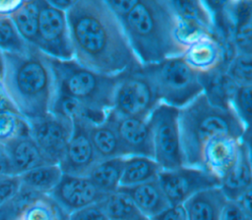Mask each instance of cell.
<instances>
[{
	"mask_svg": "<svg viewBox=\"0 0 252 220\" xmlns=\"http://www.w3.org/2000/svg\"><path fill=\"white\" fill-rule=\"evenodd\" d=\"M118 189L131 198L141 214L149 218H153L169 206L158 179Z\"/></svg>",
	"mask_w": 252,
	"mask_h": 220,
	"instance_id": "19",
	"label": "cell"
},
{
	"mask_svg": "<svg viewBox=\"0 0 252 220\" xmlns=\"http://www.w3.org/2000/svg\"><path fill=\"white\" fill-rule=\"evenodd\" d=\"M160 171L158 164L151 157L140 155L125 156L119 187L133 186L156 180Z\"/></svg>",
	"mask_w": 252,
	"mask_h": 220,
	"instance_id": "23",
	"label": "cell"
},
{
	"mask_svg": "<svg viewBox=\"0 0 252 220\" xmlns=\"http://www.w3.org/2000/svg\"><path fill=\"white\" fill-rule=\"evenodd\" d=\"M3 91L28 121L50 113L56 80L49 57L31 45L24 52H1Z\"/></svg>",
	"mask_w": 252,
	"mask_h": 220,
	"instance_id": "2",
	"label": "cell"
},
{
	"mask_svg": "<svg viewBox=\"0 0 252 220\" xmlns=\"http://www.w3.org/2000/svg\"><path fill=\"white\" fill-rule=\"evenodd\" d=\"M47 1L54 8L64 12H67L75 2V0H47Z\"/></svg>",
	"mask_w": 252,
	"mask_h": 220,
	"instance_id": "45",
	"label": "cell"
},
{
	"mask_svg": "<svg viewBox=\"0 0 252 220\" xmlns=\"http://www.w3.org/2000/svg\"><path fill=\"white\" fill-rule=\"evenodd\" d=\"M98 203L108 220H132L140 213L131 198L119 189L105 194Z\"/></svg>",
	"mask_w": 252,
	"mask_h": 220,
	"instance_id": "30",
	"label": "cell"
},
{
	"mask_svg": "<svg viewBox=\"0 0 252 220\" xmlns=\"http://www.w3.org/2000/svg\"><path fill=\"white\" fill-rule=\"evenodd\" d=\"M31 44L27 43L19 35L9 17L0 18V51L24 52Z\"/></svg>",
	"mask_w": 252,
	"mask_h": 220,
	"instance_id": "35",
	"label": "cell"
},
{
	"mask_svg": "<svg viewBox=\"0 0 252 220\" xmlns=\"http://www.w3.org/2000/svg\"><path fill=\"white\" fill-rule=\"evenodd\" d=\"M120 23L141 65L157 63L184 51L174 38L175 19L168 0H138Z\"/></svg>",
	"mask_w": 252,
	"mask_h": 220,
	"instance_id": "3",
	"label": "cell"
},
{
	"mask_svg": "<svg viewBox=\"0 0 252 220\" xmlns=\"http://www.w3.org/2000/svg\"><path fill=\"white\" fill-rule=\"evenodd\" d=\"M220 220H252V215L244 211L236 201L226 199L221 208Z\"/></svg>",
	"mask_w": 252,
	"mask_h": 220,
	"instance_id": "37",
	"label": "cell"
},
{
	"mask_svg": "<svg viewBox=\"0 0 252 220\" xmlns=\"http://www.w3.org/2000/svg\"><path fill=\"white\" fill-rule=\"evenodd\" d=\"M49 61L58 92L104 113L112 109L115 89L125 72L107 75L94 71L74 59L58 60L49 57Z\"/></svg>",
	"mask_w": 252,
	"mask_h": 220,
	"instance_id": "5",
	"label": "cell"
},
{
	"mask_svg": "<svg viewBox=\"0 0 252 220\" xmlns=\"http://www.w3.org/2000/svg\"><path fill=\"white\" fill-rule=\"evenodd\" d=\"M20 220H69V214L49 195L43 194L25 209Z\"/></svg>",
	"mask_w": 252,
	"mask_h": 220,
	"instance_id": "31",
	"label": "cell"
},
{
	"mask_svg": "<svg viewBox=\"0 0 252 220\" xmlns=\"http://www.w3.org/2000/svg\"><path fill=\"white\" fill-rule=\"evenodd\" d=\"M105 119L115 130L125 156L153 158L152 136L147 118L119 115L110 110Z\"/></svg>",
	"mask_w": 252,
	"mask_h": 220,
	"instance_id": "13",
	"label": "cell"
},
{
	"mask_svg": "<svg viewBox=\"0 0 252 220\" xmlns=\"http://www.w3.org/2000/svg\"><path fill=\"white\" fill-rule=\"evenodd\" d=\"M66 14L73 59L78 63L107 75L142 67L104 0H75Z\"/></svg>",
	"mask_w": 252,
	"mask_h": 220,
	"instance_id": "1",
	"label": "cell"
},
{
	"mask_svg": "<svg viewBox=\"0 0 252 220\" xmlns=\"http://www.w3.org/2000/svg\"><path fill=\"white\" fill-rule=\"evenodd\" d=\"M40 195L23 185L6 202L0 206V220H20L25 209Z\"/></svg>",
	"mask_w": 252,
	"mask_h": 220,
	"instance_id": "33",
	"label": "cell"
},
{
	"mask_svg": "<svg viewBox=\"0 0 252 220\" xmlns=\"http://www.w3.org/2000/svg\"><path fill=\"white\" fill-rule=\"evenodd\" d=\"M229 106L246 129L250 130L252 113V85H237L229 99Z\"/></svg>",
	"mask_w": 252,
	"mask_h": 220,
	"instance_id": "34",
	"label": "cell"
},
{
	"mask_svg": "<svg viewBox=\"0 0 252 220\" xmlns=\"http://www.w3.org/2000/svg\"><path fill=\"white\" fill-rule=\"evenodd\" d=\"M151 220H187V216L183 204H176L169 205Z\"/></svg>",
	"mask_w": 252,
	"mask_h": 220,
	"instance_id": "41",
	"label": "cell"
},
{
	"mask_svg": "<svg viewBox=\"0 0 252 220\" xmlns=\"http://www.w3.org/2000/svg\"><path fill=\"white\" fill-rule=\"evenodd\" d=\"M30 136L50 164H58L73 131V124L58 115L45 116L29 121Z\"/></svg>",
	"mask_w": 252,
	"mask_h": 220,
	"instance_id": "11",
	"label": "cell"
},
{
	"mask_svg": "<svg viewBox=\"0 0 252 220\" xmlns=\"http://www.w3.org/2000/svg\"><path fill=\"white\" fill-rule=\"evenodd\" d=\"M48 195L68 214L98 203L105 196L87 176L67 174L62 175L59 183Z\"/></svg>",
	"mask_w": 252,
	"mask_h": 220,
	"instance_id": "12",
	"label": "cell"
},
{
	"mask_svg": "<svg viewBox=\"0 0 252 220\" xmlns=\"http://www.w3.org/2000/svg\"><path fill=\"white\" fill-rule=\"evenodd\" d=\"M21 187L19 176H9L0 179V206L10 199Z\"/></svg>",
	"mask_w": 252,
	"mask_h": 220,
	"instance_id": "39",
	"label": "cell"
},
{
	"mask_svg": "<svg viewBox=\"0 0 252 220\" xmlns=\"http://www.w3.org/2000/svg\"><path fill=\"white\" fill-rule=\"evenodd\" d=\"M225 73L237 85H252V53L237 52L228 63Z\"/></svg>",
	"mask_w": 252,
	"mask_h": 220,
	"instance_id": "36",
	"label": "cell"
},
{
	"mask_svg": "<svg viewBox=\"0 0 252 220\" xmlns=\"http://www.w3.org/2000/svg\"><path fill=\"white\" fill-rule=\"evenodd\" d=\"M153 145V158L161 170L182 166L178 109L158 103L147 118Z\"/></svg>",
	"mask_w": 252,
	"mask_h": 220,
	"instance_id": "7",
	"label": "cell"
},
{
	"mask_svg": "<svg viewBox=\"0 0 252 220\" xmlns=\"http://www.w3.org/2000/svg\"><path fill=\"white\" fill-rule=\"evenodd\" d=\"M28 134H30V123L24 116L15 110H0V145L5 147Z\"/></svg>",
	"mask_w": 252,
	"mask_h": 220,
	"instance_id": "32",
	"label": "cell"
},
{
	"mask_svg": "<svg viewBox=\"0 0 252 220\" xmlns=\"http://www.w3.org/2000/svg\"><path fill=\"white\" fill-rule=\"evenodd\" d=\"M50 113L63 117L73 123L93 125L105 120L107 113L95 110L82 102L56 90Z\"/></svg>",
	"mask_w": 252,
	"mask_h": 220,
	"instance_id": "21",
	"label": "cell"
},
{
	"mask_svg": "<svg viewBox=\"0 0 252 220\" xmlns=\"http://www.w3.org/2000/svg\"><path fill=\"white\" fill-rule=\"evenodd\" d=\"M250 140H242L236 162L220 182V188L227 200H236L245 191L252 189Z\"/></svg>",
	"mask_w": 252,
	"mask_h": 220,
	"instance_id": "17",
	"label": "cell"
},
{
	"mask_svg": "<svg viewBox=\"0 0 252 220\" xmlns=\"http://www.w3.org/2000/svg\"><path fill=\"white\" fill-rule=\"evenodd\" d=\"M226 9L236 52L252 53V2L227 1Z\"/></svg>",
	"mask_w": 252,
	"mask_h": 220,
	"instance_id": "18",
	"label": "cell"
},
{
	"mask_svg": "<svg viewBox=\"0 0 252 220\" xmlns=\"http://www.w3.org/2000/svg\"><path fill=\"white\" fill-rule=\"evenodd\" d=\"M108 9L113 15L120 21L125 18L131 10L135 7L138 0H126V1H115V0H104Z\"/></svg>",
	"mask_w": 252,
	"mask_h": 220,
	"instance_id": "40",
	"label": "cell"
},
{
	"mask_svg": "<svg viewBox=\"0 0 252 220\" xmlns=\"http://www.w3.org/2000/svg\"><path fill=\"white\" fill-rule=\"evenodd\" d=\"M175 19L208 29L214 34V24L210 11L204 1L200 0H168Z\"/></svg>",
	"mask_w": 252,
	"mask_h": 220,
	"instance_id": "29",
	"label": "cell"
},
{
	"mask_svg": "<svg viewBox=\"0 0 252 220\" xmlns=\"http://www.w3.org/2000/svg\"><path fill=\"white\" fill-rule=\"evenodd\" d=\"M241 142L228 135H218L210 139L202 150V169L220 182L236 162Z\"/></svg>",
	"mask_w": 252,
	"mask_h": 220,
	"instance_id": "15",
	"label": "cell"
},
{
	"mask_svg": "<svg viewBox=\"0 0 252 220\" xmlns=\"http://www.w3.org/2000/svg\"><path fill=\"white\" fill-rule=\"evenodd\" d=\"M9 176H14L12 173L9 157L5 147L0 145V179Z\"/></svg>",
	"mask_w": 252,
	"mask_h": 220,
	"instance_id": "42",
	"label": "cell"
},
{
	"mask_svg": "<svg viewBox=\"0 0 252 220\" xmlns=\"http://www.w3.org/2000/svg\"><path fill=\"white\" fill-rule=\"evenodd\" d=\"M178 126L182 166L201 167L204 145L218 135H228L240 140L251 138L231 108H221L209 102L204 93L178 109Z\"/></svg>",
	"mask_w": 252,
	"mask_h": 220,
	"instance_id": "4",
	"label": "cell"
},
{
	"mask_svg": "<svg viewBox=\"0 0 252 220\" xmlns=\"http://www.w3.org/2000/svg\"><path fill=\"white\" fill-rule=\"evenodd\" d=\"M84 123H73V131L58 166L63 174L87 176L98 161L89 136V127Z\"/></svg>",
	"mask_w": 252,
	"mask_h": 220,
	"instance_id": "14",
	"label": "cell"
},
{
	"mask_svg": "<svg viewBox=\"0 0 252 220\" xmlns=\"http://www.w3.org/2000/svg\"><path fill=\"white\" fill-rule=\"evenodd\" d=\"M69 220H108L99 203H94L69 214Z\"/></svg>",
	"mask_w": 252,
	"mask_h": 220,
	"instance_id": "38",
	"label": "cell"
},
{
	"mask_svg": "<svg viewBox=\"0 0 252 220\" xmlns=\"http://www.w3.org/2000/svg\"><path fill=\"white\" fill-rule=\"evenodd\" d=\"M89 136L98 160L125 157L119 138L106 119L91 125Z\"/></svg>",
	"mask_w": 252,
	"mask_h": 220,
	"instance_id": "26",
	"label": "cell"
},
{
	"mask_svg": "<svg viewBox=\"0 0 252 220\" xmlns=\"http://www.w3.org/2000/svg\"><path fill=\"white\" fill-rule=\"evenodd\" d=\"M22 3V0H0V18L9 17Z\"/></svg>",
	"mask_w": 252,
	"mask_h": 220,
	"instance_id": "43",
	"label": "cell"
},
{
	"mask_svg": "<svg viewBox=\"0 0 252 220\" xmlns=\"http://www.w3.org/2000/svg\"><path fill=\"white\" fill-rule=\"evenodd\" d=\"M251 195H252V189H249L247 191H245L243 194H241L236 200L238 205L247 213L252 215V211H251Z\"/></svg>",
	"mask_w": 252,
	"mask_h": 220,
	"instance_id": "44",
	"label": "cell"
},
{
	"mask_svg": "<svg viewBox=\"0 0 252 220\" xmlns=\"http://www.w3.org/2000/svg\"><path fill=\"white\" fill-rule=\"evenodd\" d=\"M63 173L57 164H45L19 176L21 185L39 194L48 195L59 183Z\"/></svg>",
	"mask_w": 252,
	"mask_h": 220,
	"instance_id": "28",
	"label": "cell"
},
{
	"mask_svg": "<svg viewBox=\"0 0 252 220\" xmlns=\"http://www.w3.org/2000/svg\"><path fill=\"white\" fill-rule=\"evenodd\" d=\"M203 93L209 102L221 108H230L229 99L236 88L235 84L222 69L199 74Z\"/></svg>",
	"mask_w": 252,
	"mask_h": 220,
	"instance_id": "24",
	"label": "cell"
},
{
	"mask_svg": "<svg viewBox=\"0 0 252 220\" xmlns=\"http://www.w3.org/2000/svg\"><path fill=\"white\" fill-rule=\"evenodd\" d=\"M124 157L98 160L89 171L87 177L104 194L116 191L120 186Z\"/></svg>",
	"mask_w": 252,
	"mask_h": 220,
	"instance_id": "25",
	"label": "cell"
},
{
	"mask_svg": "<svg viewBox=\"0 0 252 220\" xmlns=\"http://www.w3.org/2000/svg\"><path fill=\"white\" fill-rule=\"evenodd\" d=\"M182 57L185 62L199 74L218 69L225 71L228 61L221 43L213 35L204 37L188 45Z\"/></svg>",
	"mask_w": 252,
	"mask_h": 220,
	"instance_id": "16",
	"label": "cell"
},
{
	"mask_svg": "<svg viewBox=\"0 0 252 220\" xmlns=\"http://www.w3.org/2000/svg\"><path fill=\"white\" fill-rule=\"evenodd\" d=\"M34 46L47 56L58 60L74 58L67 14L51 6L47 0H39L38 28Z\"/></svg>",
	"mask_w": 252,
	"mask_h": 220,
	"instance_id": "9",
	"label": "cell"
},
{
	"mask_svg": "<svg viewBox=\"0 0 252 220\" xmlns=\"http://www.w3.org/2000/svg\"><path fill=\"white\" fill-rule=\"evenodd\" d=\"M141 70L152 83L159 103L180 109L203 93L199 73L185 62L182 54L142 65Z\"/></svg>",
	"mask_w": 252,
	"mask_h": 220,
	"instance_id": "6",
	"label": "cell"
},
{
	"mask_svg": "<svg viewBox=\"0 0 252 220\" xmlns=\"http://www.w3.org/2000/svg\"><path fill=\"white\" fill-rule=\"evenodd\" d=\"M157 179L169 205L183 204L202 190L220 186V181L202 168L161 170Z\"/></svg>",
	"mask_w": 252,
	"mask_h": 220,
	"instance_id": "10",
	"label": "cell"
},
{
	"mask_svg": "<svg viewBox=\"0 0 252 220\" xmlns=\"http://www.w3.org/2000/svg\"><path fill=\"white\" fill-rule=\"evenodd\" d=\"M14 176H20L36 167L50 164L44 158L32 138L24 135L5 146Z\"/></svg>",
	"mask_w": 252,
	"mask_h": 220,
	"instance_id": "20",
	"label": "cell"
},
{
	"mask_svg": "<svg viewBox=\"0 0 252 220\" xmlns=\"http://www.w3.org/2000/svg\"><path fill=\"white\" fill-rule=\"evenodd\" d=\"M39 0L22 1L21 5L9 16L21 37L33 45L37 37Z\"/></svg>",
	"mask_w": 252,
	"mask_h": 220,
	"instance_id": "27",
	"label": "cell"
},
{
	"mask_svg": "<svg viewBox=\"0 0 252 220\" xmlns=\"http://www.w3.org/2000/svg\"><path fill=\"white\" fill-rule=\"evenodd\" d=\"M132 220H151V218H149V217H147V216H145V215L139 213V214H138L137 216H135Z\"/></svg>",
	"mask_w": 252,
	"mask_h": 220,
	"instance_id": "46",
	"label": "cell"
},
{
	"mask_svg": "<svg viewBox=\"0 0 252 220\" xmlns=\"http://www.w3.org/2000/svg\"><path fill=\"white\" fill-rule=\"evenodd\" d=\"M158 103L152 83L140 67L123 74L114 92L111 110L119 115L148 118Z\"/></svg>",
	"mask_w": 252,
	"mask_h": 220,
	"instance_id": "8",
	"label": "cell"
},
{
	"mask_svg": "<svg viewBox=\"0 0 252 220\" xmlns=\"http://www.w3.org/2000/svg\"><path fill=\"white\" fill-rule=\"evenodd\" d=\"M225 201L220 186L202 190L183 203L187 220H220Z\"/></svg>",
	"mask_w": 252,
	"mask_h": 220,
	"instance_id": "22",
	"label": "cell"
}]
</instances>
